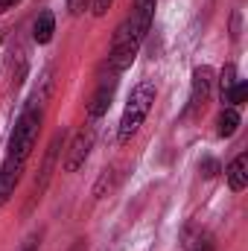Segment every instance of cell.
Returning <instances> with one entry per match:
<instances>
[{
  "label": "cell",
  "mask_w": 248,
  "mask_h": 251,
  "mask_svg": "<svg viewBox=\"0 0 248 251\" xmlns=\"http://www.w3.org/2000/svg\"><path fill=\"white\" fill-rule=\"evenodd\" d=\"M38 128H41V108L38 105H26L21 111V117L15 120L6 158H15V161H24L26 164V158H29L35 140H38Z\"/></svg>",
  "instance_id": "3"
},
{
  "label": "cell",
  "mask_w": 248,
  "mask_h": 251,
  "mask_svg": "<svg viewBox=\"0 0 248 251\" xmlns=\"http://www.w3.org/2000/svg\"><path fill=\"white\" fill-rule=\"evenodd\" d=\"M21 0H0V12H9V9H15Z\"/></svg>",
  "instance_id": "17"
},
{
  "label": "cell",
  "mask_w": 248,
  "mask_h": 251,
  "mask_svg": "<svg viewBox=\"0 0 248 251\" xmlns=\"http://www.w3.org/2000/svg\"><path fill=\"white\" fill-rule=\"evenodd\" d=\"M234 82H237V67H234V64H225V70H222V79H219V97H222V94H225V91H228Z\"/></svg>",
  "instance_id": "12"
},
{
  "label": "cell",
  "mask_w": 248,
  "mask_h": 251,
  "mask_svg": "<svg viewBox=\"0 0 248 251\" xmlns=\"http://www.w3.org/2000/svg\"><path fill=\"white\" fill-rule=\"evenodd\" d=\"M201 170H204V176H207V178H213V176H216V161H204V167H201Z\"/></svg>",
  "instance_id": "16"
},
{
  "label": "cell",
  "mask_w": 248,
  "mask_h": 251,
  "mask_svg": "<svg viewBox=\"0 0 248 251\" xmlns=\"http://www.w3.org/2000/svg\"><path fill=\"white\" fill-rule=\"evenodd\" d=\"M85 6H88V0H67L70 15H82V12H85Z\"/></svg>",
  "instance_id": "14"
},
{
  "label": "cell",
  "mask_w": 248,
  "mask_h": 251,
  "mask_svg": "<svg viewBox=\"0 0 248 251\" xmlns=\"http://www.w3.org/2000/svg\"><path fill=\"white\" fill-rule=\"evenodd\" d=\"M0 44H3V35H0Z\"/></svg>",
  "instance_id": "19"
},
{
  "label": "cell",
  "mask_w": 248,
  "mask_h": 251,
  "mask_svg": "<svg viewBox=\"0 0 248 251\" xmlns=\"http://www.w3.org/2000/svg\"><path fill=\"white\" fill-rule=\"evenodd\" d=\"M190 251H213V243H210V237H198L196 243H190Z\"/></svg>",
  "instance_id": "13"
},
{
  "label": "cell",
  "mask_w": 248,
  "mask_h": 251,
  "mask_svg": "<svg viewBox=\"0 0 248 251\" xmlns=\"http://www.w3.org/2000/svg\"><path fill=\"white\" fill-rule=\"evenodd\" d=\"M114 91H117V73L105 76V79L97 85V91H94V97H91V105H88V114H91V117H102V114L111 108Z\"/></svg>",
  "instance_id": "5"
},
{
  "label": "cell",
  "mask_w": 248,
  "mask_h": 251,
  "mask_svg": "<svg viewBox=\"0 0 248 251\" xmlns=\"http://www.w3.org/2000/svg\"><path fill=\"white\" fill-rule=\"evenodd\" d=\"M248 97V82L246 79H237L225 94H222V102H228V108H240L243 102H246Z\"/></svg>",
  "instance_id": "11"
},
{
  "label": "cell",
  "mask_w": 248,
  "mask_h": 251,
  "mask_svg": "<svg viewBox=\"0 0 248 251\" xmlns=\"http://www.w3.org/2000/svg\"><path fill=\"white\" fill-rule=\"evenodd\" d=\"M111 3H114V0H94V15H97V18H99V15H105Z\"/></svg>",
  "instance_id": "15"
},
{
  "label": "cell",
  "mask_w": 248,
  "mask_h": 251,
  "mask_svg": "<svg viewBox=\"0 0 248 251\" xmlns=\"http://www.w3.org/2000/svg\"><path fill=\"white\" fill-rule=\"evenodd\" d=\"M53 32H56V18H53V12H50V9H44V12L35 18V26H32V38H35L38 44H50Z\"/></svg>",
  "instance_id": "9"
},
{
  "label": "cell",
  "mask_w": 248,
  "mask_h": 251,
  "mask_svg": "<svg viewBox=\"0 0 248 251\" xmlns=\"http://www.w3.org/2000/svg\"><path fill=\"white\" fill-rule=\"evenodd\" d=\"M237 128H240V111L237 108H225L219 114V120H216V134L219 137H234Z\"/></svg>",
  "instance_id": "10"
},
{
  "label": "cell",
  "mask_w": 248,
  "mask_h": 251,
  "mask_svg": "<svg viewBox=\"0 0 248 251\" xmlns=\"http://www.w3.org/2000/svg\"><path fill=\"white\" fill-rule=\"evenodd\" d=\"M213 88V70L210 67H196L193 70V94H190V108H198Z\"/></svg>",
  "instance_id": "7"
},
{
  "label": "cell",
  "mask_w": 248,
  "mask_h": 251,
  "mask_svg": "<svg viewBox=\"0 0 248 251\" xmlns=\"http://www.w3.org/2000/svg\"><path fill=\"white\" fill-rule=\"evenodd\" d=\"M225 176H228V187L234 190V193H240V190L248 187V155L246 152H240L231 161V167L225 170Z\"/></svg>",
  "instance_id": "8"
},
{
  "label": "cell",
  "mask_w": 248,
  "mask_h": 251,
  "mask_svg": "<svg viewBox=\"0 0 248 251\" xmlns=\"http://www.w3.org/2000/svg\"><path fill=\"white\" fill-rule=\"evenodd\" d=\"M21 173H24V161H15V158L3 161V167H0V207L15 196V187L21 181Z\"/></svg>",
  "instance_id": "6"
},
{
  "label": "cell",
  "mask_w": 248,
  "mask_h": 251,
  "mask_svg": "<svg viewBox=\"0 0 248 251\" xmlns=\"http://www.w3.org/2000/svg\"><path fill=\"white\" fill-rule=\"evenodd\" d=\"M94 137H97L94 126H85V128H79L73 134V140L67 146V155H64V173H76V170L85 167V161H88V155L94 149Z\"/></svg>",
  "instance_id": "4"
},
{
  "label": "cell",
  "mask_w": 248,
  "mask_h": 251,
  "mask_svg": "<svg viewBox=\"0 0 248 251\" xmlns=\"http://www.w3.org/2000/svg\"><path fill=\"white\" fill-rule=\"evenodd\" d=\"M38 249V240H35V237H32V240H29V243H26V251H35Z\"/></svg>",
  "instance_id": "18"
},
{
  "label": "cell",
  "mask_w": 248,
  "mask_h": 251,
  "mask_svg": "<svg viewBox=\"0 0 248 251\" xmlns=\"http://www.w3.org/2000/svg\"><path fill=\"white\" fill-rule=\"evenodd\" d=\"M155 6H158V0H134L131 15L120 24L117 35H114V44H111L108 62H111V70L114 73H123L125 67H131L137 50H140V44H143V38H146V32L152 29Z\"/></svg>",
  "instance_id": "1"
},
{
  "label": "cell",
  "mask_w": 248,
  "mask_h": 251,
  "mask_svg": "<svg viewBox=\"0 0 248 251\" xmlns=\"http://www.w3.org/2000/svg\"><path fill=\"white\" fill-rule=\"evenodd\" d=\"M155 94H158V91H155L152 82H140V85L128 94V102H125L120 126H117V140H120L123 146L140 131L143 120L149 117V111H152V105H155Z\"/></svg>",
  "instance_id": "2"
}]
</instances>
